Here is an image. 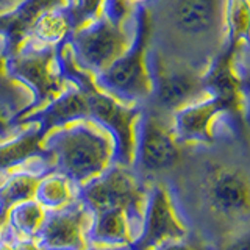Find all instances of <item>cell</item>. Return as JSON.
<instances>
[{"instance_id":"cell-30","label":"cell","mask_w":250,"mask_h":250,"mask_svg":"<svg viewBox=\"0 0 250 250\" xmlns=\"http://www.w3.org/2000/svg\"><path fill=\"white\" fill-rule=\"evenodd\" d=\"M8 27H10V14L0 16V35H6Z\"/></svg>"},{"instance_id":"cell-21","label":"cell","mask_w":250,"mask_h":250,"mask_svg":"<svg viewBox=\"0 0 250 250\" xmlns=\"http://www.w3.org/2000/svg\"><path fill=\"white\" fill-rule=\"evenodd\" d=\"M78 188L67 177L58 172H49L38 182L35 200L45 209H58L78 199Z\"/></svg>"},{"instance_id":"cell-5","label":"cell","mask_w":250,"mask_h":250,"mask_svg":"<svg viewBox=\"0 0 250 250\" xmlns=\"http://www.w3.org/2000/svg\"><path fill=\"white\" fill-rule=\"evenodd\" d=\"M6 69L8 74L21 82L33 96L25 111L13 121L47 105L70 84L61 72L57 45H39L23 39L16 49L6 52Z\"/></svg>"},{"instance_id":"cell-26","label":"cell","mask_w":250,"mask_h":250,"mask_svg":"<svg viewBox=\"0 0 250 250\" xmlns=\"http://www.w3.org/2000/svg\"><path fill=\"white\" fill-rule=\"evenodd\" d=\"M13 244H14L16 250H41L33 238H21V239H18V238L13 236Z\"/></svg>"},{"instance_id":"cell-1","label":"cell","mask_w":250,"mask_h":250,"mask_svg":"<svg viewBox=\"0 0 250 250\" xmlns=\"http://www.w3.org/2000/svg\"><path fill=\"white\" fill-rule=\"evenodd\" d=\"M147 189L135 170L117 163L83 185L78 199L91 214L89 246H131L143 229Z\"/></svg>"},{"instance_id":"cell-7","label":"cell","mask_w":250,"mask_h":250,"mask_svg":"<svg viewBox=\"0 0 250 250\" xmlns=\"http://www.w3.org/2000/svg\"><path fill=\"white\" fill-rule=\"evenodd\" d=\"M148 67L153 91L146 105L156 111L172 116L185 105L208 96L202 80L203 70L164 57L152 44L148 50Z\"/></svg>"},{"instance_id":"cell-23","label":"cell","mask_w":250,"mask_h":250,"mask_svg":"<svg viewBox=\"0 0 250 250\" xmlns=\"http://www.w3.org/2000/svg\"><path fill=\"white\" fill-rule=\"evenodd\" d=\"M104 3L105 0H70L69 13L70 21H72V30L97 19L104 10Z\"/></svg>"},{"instance_id":"cell-32","label":"cell","mask_w":250,"mask_h":250,"mask_svg":"<svg viewBox=\"0 0 250 250\" xmlns=\"http://www.w3.org/2000/svg\"><path fill=\"white\" fill-rule=\"evenodd\" d=\"M127 2L131 6H138V5H147V3H150L152 0H127Z\"/></svg>"},{"instance_id":"cell-4","label":"cell","mask_w":250,"mask_h":250,"mask_svg":"<svg viewBox=\"0 0 250 250\" xmlns=\"http://www.w3.org/2000/svg\"><path fill=\"white\" fill-rule=\"evenodd\" d=\"M150 44V13L147 5H138L135 38L111 66L94 77L97 88L125 105H146L153 91L148 67Z\"/></svg>"},{"instance_id":"cell-31","label":"cell","mask_w":250,"mask_h":250,"mask_svg":"<svg viewBox=\"0 0 250 250\" xmlns=\"http://www.w3.org/2000/svg\"><path fill=\"white\" fill-rule=\"evenodd\" d=\"M86 250H131L130 246L124 247H109V246H89Z\"/></svg>"},{"instance_id":"cell-19","label":"cell","mask_w":250,"mask_h":250,"mask_svg":"<svg viewBox=\"0 0 250 250\" xmlns=\"http://www.w3.org/2000/svg\"><path fill=\"white\" fill-rule=\"evenodd\" d=\"M69 5V0H23L10 13V27L6 31V52L16 49L25 38L30 25L39 14L53 6Z\"/></svg>"},{"instance_id":"cell-16","label":"cell","mask_w":250,"mask_h":250,"mask_svg":"<svg viewBox=\"0 0 250 250\" xmlns=\"http://www.w3.org/2000/svg\"><path fill=\"white\" fill-rule=\"evenodd\" d=\"M52 172L47 164H36L8 172L0 182V213H6L16 203L35 199L38 182Z\"/></svg>"},{"instance_id":"cell-24","label":"cell","mask_w":250,"mask_h":250,"mask_svg":"<svg viewBox=\"0 0 250 250\" xmlns=\"http://www.w3.org/2000/svg\"><path fill=\"white\" fill-rule=\"evenodd\" d=\"M156 250H203V249L191 244V242H186L185 238H182V239H175V241L166 242V244H163Z\"/></svg>"},{"instance_id":"cell-34","label":"cell","mask_w":250,"mask_h":250,"mask_svg":"<svg viewBox=\"0 0 250 250\" xmlns=\"http://www.w3.org/2000/svg\"><path fill=\"white\" fill-rule=\"evenodd\" d=\"M2 178H3V175H2V174H0V182H2Z\"/></svg>"},{"instance_id":"cell-29","label":"cell","mask_w":250,"mask_h":250,"mask_svg":"<svg viewBox=\"0 0 250 250\" xmlns=\"http://www.w3.org/2000/svg\"><path fill=\"white\" fill-rule=\"evenodd\" d=\"M227 250H250V236L249 238H242L241 241L234 242V244L230 246Z\"/></svg>"},{"instance_id":"cell-18","label":"cell","mask_w":250,"mask_h":250,"mask_svg":"<svg viewBox=\"0 0 250 250\" xmlns=\"http://www.w3.org/2000/svg\"><path fill=\"white\" fill-rule=\"evenodd\" d=\"M33 96L21 82L13 78L6 69V36L0 35V109L13 121L25 111Z\"/></svg>"},{"instance_id":"cell-27","label":"cell","mask_w":250,"mask_h":250,"mask_svg":"<svg viewBox=\"0 0 250 250\" xmlns=\"http://www.w3.org/2000/svg\"><path fill=\"white\" fill-rule=\"evenodd\" d=\"M0 250H16L13 244V236H11V233L8 231L6 225H3V229L0 230Z\"/></svg>"},{"instance_id":"cell-11","label":"cell","mask_w":250,"mask_h":250,"mask_svg":"<svg viewBox=\"0 0 250 250\" xmlns=\"http://www.w3.org/2000/svg\"><path fill=\"white\" fill-rule=\"evenodd\" d=\"M186 236L172 195L163 185H152L147 189L143 229L131 250H156L163 244Z\"/></svg>"},{"instance_id":"cell-33","label":"cell","mask_w":250,"mask_h":250,"mask_svg":"<svg viewBox=\"0 0 250 250\" xmlns=\"http://www.w3.org/2000/svg\"><path fill=\"white\" fill-rule=\"evenodd\" d=\"M5 222H6V213H0V230L3 229Z\"/></svg>"},{"instance_id":"cell-2","label":"cell","mask_w":250,"mask_h":250,"mask_svg":"<svg viewBox=\"0 0 250 250\" xmlns=\"http://www.w3.org/2000/svg\"><path fill=\"white\" fill-rule=\"evenodd\" d=\"M224 5L225 0H161L158 21L150 23L158 25L164 41L178 45L167 58L197 67L194 57H202L209 64L224 39Z\"/></svg>"},{"instance_id":"cell-22","label":"cell","mask_w":250,"mask_h":250,"mask_svg":"<svg viewBox=\"0 0 250 250\" xmlns=\"http://www.w3.org/2000/svg\"><path fill=\"white\" fill-rule=\"evenodd\" d=\"M45 216V208L35 199L16 203L6 211V229L14 238H35Z\"/></svg>"},{"instance_id":"cell-9","label":"cell","mask_w":250,"mask_h":250,"mask_svg":"<svg viewBox=\"0 0 250 250\" xmlns=\"http://www.w3.org/2000/svg\"><path fill=\"white\" fill-rule=\"evenodd\" d=\"M180 160V144L172 131L170 116L143 105L131 169L143 178L146 174L167 170Z\"/></svg>"},{"instance_id":"cell-12","label":"cell","mask_w":250,"mask_h":250,"mask_svg":"<svg viewBox=\"0 0 250 250\" xmlns=\"http://www.w3.org/2000/svg\"><path fill=\"white\" fill-rule=\"evenodd\" d=\"M233 111L234 109L227 100L214 94H208L172 113V131L180 146L208 144L214 138L219 117Z\"/></svg>"},{"instance_id":"cell-6","label":"cell","mask_w":250,"mask_h":250,"mask_svg":"<svg viewBox=\"0 0 250 250\" xmlns=\"http://www.w3.org/2000/svg\"><path fill=\"white\" fill-rule=\"evenodd\" d=\"M135 33L136 10L125 21H113L100 14L97 19L70 31L67 42L77 64L96 77L128 49Z\"/></svg>"},{"instance_id":"cell-8","label":"cell","mask_w":250,"mask_h":250,"mask_svg":"<svg viewBox=\"0 0 250 250\" xmlns=\"http://www.w3.org/2000/svg\"><path fill=\"white\" fill-rule=\"evenodd\" d=\"M86 99L89 119L105 128L114 141V163L131 167L136 127L143 105H125L97 88L96 80L80 89Z\"/></svg>"},{"instance_id":"cell-10","label":"cell","mask_w":250,"mask_h":250,"mask_svg":"<svg viewBox=\"0 0 250 250\" xmlns=\"http://www.w3.org/2000/svg\"><path fill=\"white\" fill-rule=\"evenodd\" d=\"M89 211L77 199L62 208L45 209L33 239L41 250H86L89 247Z\"/></svg>"},{"instance_id":"cell-28","label":"cell","mask_w":250,"mask_h":250,"mask_svg":"<svg viewBox=\"0 0 250 250\" xmlns=\"http://www.w3.org/2000/svg\"><path fill=\"white\" fill-rule=\"evenodd\" d=\"M22 2L23 0H0V16L13 13Z\"/></svg>"},{"instance_id":"cell-3","label":"cell","mask_w":250,"mask_h":250,"mask_svg":"<svg viewBox=\"0 0 250 250\" xmlns=\"http://www.w3.org/2000/svg\"><path fill=\"white\" fill-rule=\"evenodd\" d=\"M44 147L52 158V172L67 177L78 188L114 163L111 135L91 119L52 130L44 136Z\"/></svg>"},{"instance_id":"cell-14","label":"cell","mask_w":250,"mask_h":250,"mask_svg":"<svg viewBox=\"0 0 250 250\" xmlns=\"http://www.w3.org/2000/svg\"><path fill=\"white\" fill-rule=\"evenodd\" d=\"M44 133L36 122L18 127L11 136L0 139V174L47 164L52 167V158L44 147Z\"/></svg>"},{"instance_id":"cell-15","label":"cell","mask_w":250,"mask_h":250,"mask_svg":"<svg viewBox=\"0 0 250 250\" xmlns=\"http://www.w3.org/2000/svg\"><path fill=\"white\" fill-rule=\"evenodd\" d=\"M83 119H89L86 99L83 92L70 83L67 89L62 91L58 97L50 100L47 105L13 121L11 127L18 128L21 125L36 122L41 131L47 135L55 128L64 127V125Z\"/></svg>"},{"instance_id":"cell-17","label":"cell","mask_w":250,"mask_h":250,"mask_svg":"<svg viewBox=\"0 0 250 250\" xmlns=\"http://www.w3.org/2000/svg\"><path fill=\"white\" fill-rule=\"evenodd\" d=\"M72 31L69 5L53 6L45 10L33 21L23 39L39 45H58Z\"/></svg>"},{"instance_id":"cell-20","label":"cell","mask_w":250,"mask_h":250,"mask_svg":"<svg viewBox=\"0 0 250 250\" xmlns=\"http://www.w3.org/2000/svg\"><path fill=\"white\" fill-rule=\"evenodd\" d=\"M224 39L234 52L241 44L250 45V0H225Z\"/></svg>"},{"instance_id":"cell-25","label":"cell","mask_w":250,"mask_h":250,"mask_svg":"<svg viewBox=\"0 0 250 250\" xmlns=\"http://www.w3.org/2000/svg\"><path fill=\"white\" fill-rule=\"evenodd\" d=\"M18 128L11 127V119L8 117L2 109H0V139H5L8 136H11L13 133Z\"/></svg>"},{"instance_id":"cell-35","label":"cell","mask_w":250,"mask_h":250,"mask_svg":"<svg viewBox=\"0 0 250 250\" xmlns=\"http://www.w3.org/2000/svg\"><path fill=\"white\" fill-rule=\"evenodd\" d=\"M69 3H70V0H69Z\"/></svg>"},{"instance_id":"cell-13","label":"cell","mask_w":250,"mask_h":250,"mask_svg":"<svg viewBox=\"0 0 250 250\" xmlns=\"http://www.w3.org/2000/svg\"><path fill=\"white\" fill-rule=\"evenodd\" d=\"M211 209L225 217H241L250 211V180L239 169L217 167L205 185Z\"/></svg>"}]
</instances>
